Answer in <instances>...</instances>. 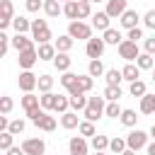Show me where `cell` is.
Masks as SVG:
<instances>
[{"mask_svg": "<svg viewBox=\"0 0 155 155\" xmlns=\"http://www.w3.org/2000/svg\"><path fill=\"white\" fill-rule=\"evenodd\" d=\"M17 61H19V68H22V70H31V65H34V63L39 61V51H36V48H29V51H22Z\"/></svg>", "mask_w": 155, "mask_h": 155, "instance_id": "obj_11", "label": "cell"}, {"mask_svg": "<svg viewBox=\"0 0 155 155\" xmlns=\"http://www.w3.org/2000/svg\"><path fill=\"white\" fill-rule=\"evenodd\" d=\"M119 119H121V124H124V126H136V119H138V116H136V111H133V109H124Z\"/></svg>", "mask_w": 155, "mask_h": 155, "instance_id": "obj_37", "label": "cell"}, {"mask_svg": "<svg viewBox=\"0 0 155 155\" xmlns=\"http://www.w3.org/2000/svg\"><path fill=\"white\" fill-rule=\"evenodd\" d=\"M27 10H29V12H39V10H44V0H27Z\"/></svg>", "mask_w": 155, "mask_h": 155, "instance_id": "obj_51", "label": "cell"}, {"mask_svg": "<svg viewBox=\"0 0 155 155\" xmlns=\"http://www.w3.org/2000/svg\"><path fill=\"white\" fill-rule=\"evenodd\" d=\"M29 119H31V124L36 126V128H41V131H53L56 128V119L53 116H48L44 109H39V111H34V114H27Z\"/></svg>", "mask_w": 155, "mask_h": 155, "instance_id": "obj_3", "label": "cell"}, {"mask_svg": "<svg viewBox=\"0 0 155 155\" xmlns=\"http://www.w3.org/2000/svg\"><path fill=\"white\" fill-rule=\"evenodd\" d=\"M85 2H90V0H85Z\"/></svg>", "mask_w": 155, "mask_h": 155, "instance_id": "obj_61", "label": "cell"}, {"mask_svg": "<svg viewBox=\"0 0 155 155\" xmlns=\"http://www.w3.org/2000/svg\"><path fill=\"white\" fill-rule=\"evenodd\" d=\"M109 19H111V17H109L107 12H94V15H92V27H94L97 31H107V29H109Z\"/></svg>", "mask_w": 155, "mask_h": 155, "instance_id": "obj_17", "label": "cell"}, {"mask_svg": "<svg viewBox=\"0 0 155 155\" xmlns=\"http://www.w3.org/2000/svg\"><path fill=\"white\" fill-rule=\"evenodd\" d=\"M143 22H145L148 29H155V10H148V12L143 15Z\"/></svg>", "mask_w": 155, "mask_h": 155, "instance_id": "obj_49", "label": "cell"}, {"mask_svg": "<svg viewBox=\"0 0 155 155\" xmlns=\"http://www.w3.org/2000/svg\"><path fill=\"white\" fill-rule=\"evenodd\" d=\"M126 145H128V150H140V148H145V145H148V133L140 131V128L131 131V133L126 136Z\"/></svg>", "mask_w": 155, "mask_h": 155, "instance_id": "obj_5", "label": "cell"}, {"mask_svg": "<svg viewBox=\"0 0 155 155\" xmlns=\"http://www.w3.org/2000/svg\"><path fill=\"white\" fill-rule=\"evenodd\" d=\"M7 155H27V153H24L22 148H15V145H12V148L7 150Z\"/></svg>", "mask_w": 155, "mask_h": 155, "instance_id": "obj_53", "label": "cell"}, {"mask_svg": "<svg viewBox=\"0 0 155 155\" xmlns=\"http://www.w3.org/2000/svg\"><path fill=\"white\" fill-rule=\"evenodd\" d=\"M153 82H155V73H153Z\"/></svg>", "mask_w": 155, "mask_h": 155, "instance_id": "obj_59", "label": "cell"}, {"mask_svg": "<svg viewBox=\"0 0 155 155\" xmlns=\"http://www.w3.org/2000/svg\"><path fill=\"white\" fill-rule=\"evenodd\" d=\"M94 155H104V153H94Z\"/></svg>", "mask_w": 155, "mask_h": 155, "instance_id": "obj_58", "label": "cell"}, {"mask_svg": "<svg viewBox=\"0 0 155 155\" xmlns=\"http://www.w3.org/2000/svg\"><path fill=\"white\" fill-rule=\"evenodd\" d=\"M87 75H92V78L104 75V65H102V61H99V58H97V61H90V65H87Z\"/></svg>", "mask_w": 155, "mask_h": 155, "instance_id": "obj_36", "label": "cell"}, {"mask_svg": "<svg viewBox=\"0 0 155 155\" xmlns=\"http://www.w3.org/2000/svg\"><path fill=\"white\" fill-rule=\"evenodd\" d=\"M126 39L138 44V39H143V29H140V27H136V29H128V36H126Z\"/></svg>", "mask_w": 155, "mask_h": 155, "instance_id": "obj_50", "label": "cell"}, {"mask_svg": "<svg viewBox=\"0 0 155 155\" xmlns=\"http://www.w3.org/2000/svg\"><path fill=\"white\" fill-rule=\"evenodd\" d=\"M109 143H111V140H109L107 136H99V133L92 136V148H94V153H104V150L109 148Z\"/></svg>", "mask_w": 155, "mask_h": 155, "instance_id": "obj_29", "label": "cell"}, {"mask_svg": "<svg viewBox=\"0 0 155 155\" xmlns=\"http://www.w3.org/2000/svg\"><path fill=\"white\" fill-rule=\"evenodd\" d=\"M63 15H65L70 22H75V19H78V15H80V12H78V0L65 2V5H63Z\"/></svg>", "mask_w": 155, "mask_h": 155, "instance_id": "obj_31", "label": "cell"}, {"mask_svg": "<svg viewBox=\"0 0 155 155\" xmlns=\"http://www.w3.org/2000/svg\"><path fill=\"white\" fill-rule=\"evenodd\" d=\"M119 97H121V87H104V99H109V102H119Z\"/></svg>", "mask_w": 155, "mask_h": 155, "instance_id": "obj_41", "label": "cell"}, {"mask_svg": "<svg viewBox=\"0 0 155 155\" xmlns=\"http://www.w3.org/2000/svg\"><path fill=\"white\" fill-rule=\"evenodd\" d=\"M102 39H104V44H111V46H119V44L124 41V39H121V31H119V29H111V27L104 31Z\"/></svg>", "mask_w": 155, "mask_h": 155, "instance_id": "obj_25", "label": "cell"}, {"mask_svg": "<svg viewBox=\"0 0 155 155\" xmlns=\"http://www.w3.org/2000/svg\"><path fill=\"white\" fill-rule=\"evenodd\" d=\"M107 111V104H104V97H90L87 99V107H85V119L87 121H97L102 119V114Z\"/></svg>", "mask_w": 155, "mask_h": 155, "instance_id": "obj_1", "label": "cell"}, {"mask_svg": "<svg viewBox=\"0 0 155 155\" xmlns=\"http://www.w3.org/2000/svg\"><path fill=\"white\" fill-rule=\"evenodd\" d=\"M138 19H140V15H138L136 10H126V12L121 15V27H124V29H136V27H138Z\"/></svg>", "mask_w": 155, "mask_h": 155, "instance_id": "obj_16", "label": "cell"}, {"mask_svg": "<svg viewBox=\"0 0 155 155\" xmlns=\"http://www.w3.org/2000/svg\"><path fill=\"white\" fill-rule=\"evenodd\" d=\"M22 107H24V111H27V114H34V111H39V107H41V97H36V94L27 92V94L22 97Z\"/></svg>", "mask_w": 155, "mask_h": 155, "instance_id": "obj_13", "label": "cell"}, {"mask_svg": "<svg viewBox=\"0 0 155 155\" xmlns=\"http://www.w3.org/2000/svg\"><path fill=\"white\" fill-rule=\"evenodd\" d=\"M70 63H73V58H70L68 53H56V58H53V65H56V70H61V73H68Z\"/></svg>", "mask_w": 155, "mask_h": 155, "instance_id": "obj_20", "label": "cell"}, {"mask_svg": "<svg viewBox=\"0 0 155 155\" xmlns=\"http://www.w3.org/2000/svg\"><path fill=\"white\" fill-rule=\"evenodd\" d=\"M136 65H138L140 70H150V68L155 65V61H153V56H150V53H140V56L136 58Z\"/></svg>", "mask_w": 155, "mask_h": 155, "instance_id": "obj_34", "label": "cell"}, {"mask_svg": "<svg viewBox=\"0 0 155 155\" xmlns=\"http://www.w3.org/2000/svg\"><path fill=\"white\" fill-rule=\"evenodd\" d=\"M78 131H80V136H97V133H94V124H92V121H80Z\"/></svg>", "mask_w": 155, "mask_h": 155, "instance_id": "obj_43", "label": "cell"}, {"mask_svg": "<svg viewBox=\"0 0 155 155\" xmlns=\"http://www.w3.org/2000/svg\"><path fill=\"white\" fill-rule=\"evenodd\" d=\"M0 111L7 116L12 111V97H0Z\"/></svg>", "mask_w": 155, "mask_h": 155, "instance_id": "obj_48", "label": "cell"}, {"mask_svg": "<svg viewBox=\"0 0 155 155\" xmlns=\"http://www.w3.org/2000/svg\"><path fill=\"white\" fill-rule=\"evenodd\" d=\"M145 53H150V56H155V36H150V39H145Z\"/></svg>", "mask_w": 155, "mask_h": 155, "instance_id": "obj_52", "label": "cell"}, {"mask_svg": "<svg viewBox=\"0 0 155 155\" xmlns=\"http://www.w3.org/2000/svg\"><path fill=\"white\" fill-rule=\"evenodd\" d=\"M61 126H63V128H78V126H80L78 114H75V111H65V114L61 116Z\"/></svg>", "mask_w": 155, "mask_h": 155, "instance_id": "obj_23", "label": "cell"}, {"mask_svg": "<svg viewBox=\"0 0 155 155\" xmlns=\"http://www.w3.org/2000/svg\"><path fill=\"white\" fill-rule=\"evenodd\" d=\"M150 136H153V138H155V124H153V126H150Z\"/></svg>", "mask_w": 155, "mask_h": 155, "instance_id": "obj_56", "label": "cell"}, {"mask_svg": "<svg viewBox=\"0 0 155 155\" xmlns=\"http://www.w3.org/2000/svg\"><path fill=\"white\" fill-rule=\"evenodd\" d=\"M56 46H51V44H41L39 46V61H53L56 58Z\"/></svg>", "mask_w": 155, "mask_h": 155, "instance_id": "obj_26", "label": "cell"}, {"mask_svg": "<svg viewBox=\"0 0 155 155\" xmlns=\"http://www.w3.org/2000/svg\"><path fill=\"white\" fill-rule=\"evenodd\" d=\"M121 75H124V80H128V82H136V80L140 78V68H138L136 63H128V65H124Z\"/></svg>", "mask_w": 155, "mask_h": 155, "instance_id": "obj_21", "label": "cell"}, {"mask_svg": "<svg viewBox=\"0 0 155 155\" xmlns=\"http://www.w3.org/2000/svg\"><path fill=\"white\" fill-rule=\"evenodd\" d=\"M90 2H102V0H90Z\"/></svg>", "mask_w": 155, "mask_h": 155, "instance_id": "obj_57", "label": "cell"}, {"mask_svg": "<svg viewBox=\"0 0 155 155\" xmlns=\"http://www.w3.org/2000/svg\"><path fill=\"white\" fill-rule=\"evenodd\" d=\"M44 12H46L48 17H58V15L63 12V7H61L58 0H44Z\"/></svg>", "mask_w": 155, "mask_h": 155, "instance_id": "obj_24", "label": "cell"}, {"mask_svg": "<svg viewBox=\"0 0 155 155\" xmlns=\"http://www.w3.org/2000/svg\"><path fill=\"white\" fill-rule=\"evenodd\" d=\"M31 39H34L39 46L51 41V29H48L46 19H34V22H31Z\"/></svg>", "mask_w": 155, "mask_h": 155, "instance_id": "obj_2", "label": "cell"}, {"mask_svg": "<svg viewBox=\"0 0 155 155\" xmlns=\"http://www.w3.org/2000/svg\"><path fill=\"white\" fill-rule=\"evenodd\" d=\"M63 2H70V0H63Z\"/></svg>", "mask_w": 155, "mask_h": 155, "instance_id": "obj_60", "label": "cell"}, {"mask_svg": "<svg viewBox=\"0 0 155 155\" xmlns=\"http://www.w3.org/2000/svg\"><path fill=\"white\" fill-rule=\"evenodd\" d=\"M12 48H15L17 53H22V51L34 48V41H31L29 36H24V34H15V36H12Z\"/></svg>", "mask_w": 155, "mask_h": 155, "instance_id": "obj_12", "label": "cell"}, {"mask_svg": "<svg viewBox=\"0 0 155 155\" xmlns=\"http://www.w3.org/2000/svg\"><path fill=\"white\" fill-rule=\"evenodd\" d=\"M128 7H126V0H107V15L109 17H121L124 12H126Z\"/></svg>", "mask_w": 155, "mask_h": 155, "instance_id": "obj_15", "label": "cell"}, {"mask_svg": "<svg viewBox=\"0 0 155 155\" xmlns=\"http://www.w3.org/2000/svg\"><path fill=\"white\" fill-rule=\"evenodd\" d=\"M56 102H58V94H53V92H44L41 94V109L46 111V109H56Z\"/></svg>", "mask_w": 155, "mask_h": 155, "instance_id": "obj_32", "label": "cell"}, {"mask_svg": "<svg viewBox=\"0 0 155 155\" xmlns=\"http://www.w3.org/2000/svg\"><path fill=\"white\" fill-rule=\"evenodd\" d=\"M119 56L124 58V61H136L138 56H140V51H138V44L136 41H128V39H124L121 44H119Z\"/></svg>", "mask_w": 155, "mask_h": 155, "instance_id": "obj_6", "label": "cell"}, {"mask_svg": "<svg viewBox=\"0 0 155 155\" xmlns=\"http://www.w3.org/2000/svg\"><path fill=\"white\" fill-rule=\"evenodd\" d=\"M78 19L82 22V19H87L90 15H92V7H90V2H85V0H78Z\"/></svg>", "mask_w": 155, "mask_h": 155, "instance_id": "obj_38", "label": "cell"}, {"mask_svg": "<svg viewBox=\"0 0 155 155\" xmlns=\"http://www.w3.org/2000/svg\"><path fill=\"white\" fill-rule=\"evenodd\" d=\"M12 27H15V31H17V34H24V31H29V29H31V22H29V19H24V17H15V19H12Z\"/></svg>", "mask_w": 155, "mask_h": 155, "instance_id": "obj_33", "label": "cell"}, {"mask_svg": "<svg viewBox=\"0 0 155 155\" xmlns=\"http://www.w3.org/2000/svg\"><path fill=\"white\" fill-rule=\"evenodd\" d=\"M22 150H24L27 155H44L46 143H44L41 138H27V140H22Z\"/></svg>", "mask_w": 155, "mask_h": 155, "instance_id": "obj_9", "label": "cell"}, {"mask_svg": "<svg viewBox=\"0 0 155 155\" xmlns=\"http://www.w3.org/2000/svg\"><path fill=\"white\" fill-rule=\"evenodd\" d=\"M104 78H107V85H109V87H119V82L124 80V75H121V70H116V68H111V70H107V73H104Z\"/></svg>", "mask_w": 155, "mask_h": 155, "instance_id": "obj_27", "label": "cell"}, {"mask_svg": "<svg viewBox=\"0 0 155 155\" xmlns=\"http://www.w3.org/2000/svg\"><path fill=\"white\" fill-rule=\"evenodd\" d=\"M92 85H94L92 75H78V90H73V92H90Z\"/></svg>", "mask_w": 155, "mask_h": 155, "instance_id": "obj_28", "label": "cell"}, {"mask_svg": "<svg viewBox=\"0 0 155 155\" xmlns=\"http://www.w3.org/2000/svg\"><path fill=\"white\" fill-rule=\"evenodd\" d=\"M36 87H39L41 92H51V87H53V78H51V75H39Z\"/></svg>", "mask_w": 155, "mask_h": 155, "instance_id": "obj_39", "label": "cell"}, {"mask_svg": "<svg viewBox=\"0 0 155 155\" xmlns=\"http://www.w3.org/2000/svg\"><path fill=\"white\" fill-rule=\"evenodd\" d=\"M36 82H39V78L31 73V70H22L19 73V80H17V85H19V90L27 94V92H31L34 87H36Z\"/></svg>", "mask_w": 155, "mask_h": 155, "instance_id": "obj_8", "label": "cell"}, {"mask_svg": "<svg viewBox=\"0 0 155 155\" xmlns=\"http://www.w3.org/2000/svg\"><path fill=\"white\" fill-rule=\"evenodd\" d=\"M140 111L143 114H155V94L140 97Z\"/></svg>", "mask_w": 155, "mask_h": 155, "instance_id": "obj_30", "label": "cell"}, {"mask_svg": "<svg viewBox=\"0 0 155 155\" xmlns=\"http://www.w3.org/2000/svg\"><path fill=\"white\" fill-rule=\"evenodd\" d=\"M68 34H70L73 39H85V41L92 39V29H90V24H85V22H80V19H75V22L68 24Z\"/></svg>", "mask_w": 155, "mask_h": 155, "instance_id": "obj_4", "label": "cell"}, {"mask_svg": "<svg viewBox=\"0 0 155 155\" xmlns=\"http://www.w3.org/2000/svg\"><path fill=\"white\" fill-rule=\"evenodd\" d=\"M61 85H63V87L68 90V94H70L73 90H78V75H75V73H70V70H68V73H63Z\"/></svg>", "mask_w": 155, "mask_h": 155, "instance_id": "obj_22", "label": "cell"}, {"mask_svg": "<svg viewBox=\"0 0 155 155\" xmlns=\"http://www.w3.org/2000/svg\"><path fill=\"white\" fill-rule=\"evenodd\" d=\"M68 107H70V97H63V94H58V102H56V109H53V111H61V114H65V111H68Z\"/></svg>", "mask_w": 155, "mask_h": 155, "instance_id": "obj_44", "label": "cell"}, {"mask_svg": "<svg viewBox=\"0 0 155 155\" xmlns=\"http://www.w3.org/2000/svg\"><path fill=\"white\" fill-rule=\"evenodd\" d=\"M121 155H136V150H124Z\"/></svg>", "mask_w": 155, "mask_h": 155, "instance_id": "obj_55", "label": "cell"}, {"mask_svg": "<svg viewBox=\"0 0 155 155\" xmlns=\"http://www.w3.org/2000/svg\"><path fill=\"white\" fill-rule=\"evenodd\" d=\"M121 111H124V109L119 107V102H109L104 114H107V116H111V119H116V116H121Z\"/></svg>", "mask_w": 155, "mask_h": 155, "instance_id": "obj_45", "label": "cell"}, {"mask_svg": "<svg viewBox=\"0 0 155 155\" xmlns=\"http://www.w3.org/2000/svg\"><path fill=\"white\" fill-rule=\"evenodd\" d=\"M109 150L111 153H116V155H121L124 150H128V145H126V138H111V143H109Z\"/></svg>", "mask_w": 155, "mask_h": 155, "instance_id": "obj_35", "label": "cell"}, {"mask_svg": "<svg viewBox=\"0 0 155 155\" xmlns=\"http://www.w3.org/2000/svg\"><path fill=\"white\" fill-rule=\"evenodd\" d=\"M148 155H155V140H153V143L148 145Z\"/></svg>", "mask_w": 155, "mask_h": 155, "instance_id": "obj_54", "label": "cell"}, {"mask_svg": "<svg viewBox=\"0 0 155 155\" xmlns=\"http://www.w3.org/2000/svg\"><path fill=\"white\" fill-rule=\"evenodd\" d=\"M104 39H90L87 41V46H85V53L92 58V61H97V58H102V53H104Z\"/></svg>", "mask_w": 155, "mask_h": 155, "instance_id": "obj_10", "label": "cell"}, {"mask_svg": "<svg viewBox=\"0 0 155 155\" xmlns=\"http://www.w3.org/2000/svg\"><path fill=\"white\" fill-rule=\"evenodd\" d=\"M15 19V7L10 0H0V29H7Z\"/></svg>", "mask_w": 155, "mask_h": 155, "instance_id": "obj_7", "label": "cell"}, {"mask_svg": "<svg viewBox=\"0 0 155 155\" xmlns=\"http://www.w3.org/2000/svg\"><path fill=\"white\" fill-rule=\"evenodd\" d=\"M68 150H70V155H87V143H85V138H82V136H73L70 143H68Z\"/></svg>", "mask_w": 155, "mask_h": 155, "instance_id": "obj_14", "label": "cell"}, {"mask_svg": "<svg viewBox=\"0 0 155 155\" xmlns=\"http://www.w3.org/2000/svg\"><path fill=\"white\" fill-rule=\"evenodd\" d=\"M73 41H75V39H73L70 34H63V36H58V39H56V44H53V46H56V51H58V53H68V51L73 48Z\"/></svg>", "mask_w": 155, "mask_h": 155, "instance_id": "obj_19", "label": "cell"}, {"mask_svg": "<svg viewBox=\"0 0 155 155\" xmlns=\"http://www.w3.org/2000/svg\"><path fill=\"white\" fill-rule=\"evenodd\" d=\"M12 136H17V133H22L24 131V121L22 119H15V121H10V128H7Z\"/></svg>", "mask_w": 155, "mask_h": 155, "instance_id": "obj_47", "label": "cell"}, {"mask_svg": "<svg viewBox=\"0 0 155 155\" xmlns=\"http://www.w3.org/2000/svg\"><path fill=\"white\" fill-rule=\"evenodd\" d=\"M128 90H131V94H133V97H145V94H148V92H145V82H143V80L131 82V87H128Z\"/></svg>", "mask_w": 155, "mask_h": 155, "instance_id": "obj_40", "label": "cell"}, {"mask_svg": "<svg viewBox=\"0 0 155 155\" xmlns=\"http://www.w3.org/2000/svg\"><path fill=\"white\" fill-rule=\"evenodd\" d=\"M10 44H12V39H10V36H7L5 31H0V56H5V53H7Z\"/></svg>", "mask_w": 155, "mask_h": 155, "instance_id": "obj_46", "label": "cell"}, {"mask_svg": "<svg viewBox=\"0 0 155 155\" xmlns=\"http://www.w3.org/2000/svg\"><path fill=\"white\" fill-rule=\"evenodd\" d=\"M12 138H15V136H12L10 131H2V133H0V150L7 153V150L12 148Z\"/></svg>", "mask_w": 155, "mask_h": 155, "instance_id": "obj_42", "label": "cell"}, {"mask_svg": "<svg viewBox=\"0 0 155 155\" xmlns=\"http://www.w3.org/2000/svg\"><path fill=\"white\" fill-rule=\"evenodd\" d=\"M87 99H90V97H85V92H70V107H73L75 111H85Z\"/></svg>", "mask_w": 155, "mask_h": 155, "instance_id": "obj_18", "label": "cell"}]
</instances>
